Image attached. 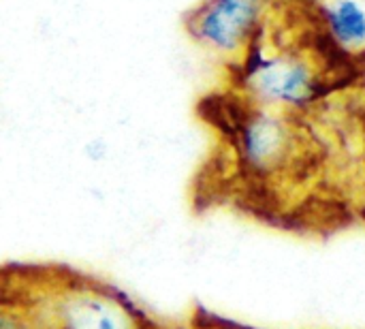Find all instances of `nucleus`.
<instances>
[{
  "label": "nucleus",
  "instance_id": "obj_1",
  "mask_svg": "<svg viewBox=\"0 0 365 329\" xmlns=\"http://www.w3.org/2000/svg\"><path fill=\"white\" fill-rule=\"evenodd\" d=\"M0 302L34 329H180L148 315L113 285L60 263L4 265Z\"/></svg>",
  "mask_w": 365,
  "mask_h": 329
},
{
  "label": "nucleus",
  "instance_id": "obj_2",
  "mask_svg": "<svg viewBox=\"0 0 365 329\" xmlns=\"http://www.w3.org/2000/svg\"><path fill=\"white\" fill-rule=\"evenodd\" d=\"M302 116L244 101L240 113L227 116L225 124L220 122V133L225 135L235 171L248 191L259 188L250 201L252 206L274 184H282L284 180L299 182L302 178L308 180L314 176L317 148L308 128L302 124Z\"/></svg>",
  "mask_w": 365,
  "mask_h": 329
},
{
  "label": "nucleus",
  "instance_id": "obj_3",
  "mask_svg": "<svg viewBox=\"0 0 365 329\" xmlns=\"http://www.w3.org/2000/svg\"><path fill=\"white\" fill-rule=\"evenodd\" d=\"M227 69L235 94L267 109L306 116L327 92V79L317 64L299 51L272 49L267 30Z\"/></svg>",
  "mask_w": 365,
  "mask_h": 329
},
{
  "label": "nucleus",
  "instance_id": "obj_4",
  "mask_svg": "<svg viewBox=\"0 0 365 329\" xmlns=\"http://www.w3.org/2000/svg\"><path fill=\"white\" fill-rule=\"evenodd\" d=\"M269 0H199L184 15L186 36L231 64L267 30Z\"/></svg>",
  "mask_w": 365,
  "mask_h": 329
},
{
  "label": "nucleus",
  "instance_id": "obj_5",
  "mask_svg": "<svg viewBox=\"0 0 365 329\" xmlns=\"http://www.w3.org/2000/svg\"><path fill=\"white\" fill-rule=\"evenodd\" d=\"M319 17L329 41L344 54L365 51L364 0H323Z\"/></svg>",
  "mask_w": 365,
  "mask_h": 329
},
{
  "label": "nucleus",
  "instance_id": "obj_6",
  "mask_svg": "<svg viewBox=\"0 0 365 329\" xmlns=\"http://www.w3.org/2000/svg\"><path fill=\"white\" fill-rule=\"evenodd\" d=\"M182 329H250V328L237 325V323H233V321L220 319V317L210 315L207 310H201V308H199V310L188 319V323H186Z\"/></svg>",
  "mask_w": 365,
  "mask_h": 329
},
{
  "label": "nucleus",
  "instance_id": "obj_7",
  "mask_svg": "<svg viewBox=\"0 0 365 329\" xmlns=\"http://www.w3.org/2000/svg\"><path fill=\"white\" fill-rule=\"evenodd\" d=\"M180 329H182V328H180Z\"/></svg>",
  "mask_w": 365,
  "mask_h": 329
}]
</instances>
